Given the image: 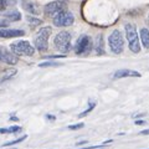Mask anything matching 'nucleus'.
Here are the masks:
<instances>
[{"label":"nucleus","instance_id":"f257e3e1","mask_svg":"<svg viewBox=\"0 0 149 149\" xmlns=\"http://www.w3.org/2000/svg\"><path fill=\"white\" fill-rule=\"evenodd\" d=\"M124 29H125V36H127V40H128L129 50L134 54L141 52V44H139V39H138L136 26H134L133 24H125Z\"/></svg>","mask_w":149,"mask_h":149},{"label":"nucleus","instance_id":"f03ea898","mask_svg":"<svg viewBox=\"0 0 149 149\" xmlns=\"http://www.w3.org/2000/svg\"><path fill=\"white\" fill-rule=\"evenodd\" d=\"M51 31H52V29L50 26H45L42 29H40L35 36V47L41 52L46 51L49 47V37L51 35Z\"/></svg>","mask_w":149,"mask_h":149},{"label":"nucleus","instance_id":"7ed1b4c3","mask_svg":"<svg viewBox=\"0 0 149 149\" xmlns=\"http://www.w3.org/2000/svg\"><path fill=\"white\" fill-rule=\"evenodd\" d=\"M11 52L15 54L16 56H32L35 54V47L32 46L29 41L21 40V41H16L10 45Z\"/></svg>","mask_w":149,"mask_h":149},{"label":"nucleus","instance_id":"20e7f679","mask_svg":"<svg viewBox=\"0 0 149 149\" xmlns=\"http://www.w3.org/2000/svg\"><path fill=\"white\" fill-rule=\"evenodd\" d=\"M108 45H109V49L113 54L118 55L123 51L124 49V39H123V35L119 30H114L112 34L109 35V39H108Z\"/></svg>","mask_w":149,"mask_h":149},{"label":"nucleus","instance_id":"39448f33","mask_svg":"<svg viewBox=\"0 0 149 149\" xmlns=\"http://www.w3.org/2000/svg\"><path fill=\"white\" fill-rule=\"evenodd\" d=\"M55 47L61 52H68L71 49V34L68 31H61L55 36Z\"/></svg>","mask_w":149,"mask_h":149},{"label":"nucleus","instance_id":"423d86ee","mask_svg":"<svg viewBox=\"0 0 149 149\" xmlns=\"http://www.w3.org/2000/svg\"><path fill=\"white\" fill-rule=\"evenodd\" d=\"M74 21V17L72 15V13L67 11L66 9L65 10H61L60 13H57L54 16V25L57 27H66L72 25Z\"/></svg>","mask_w":149,"mask_h":149},{"label":"nucleus","instance_id":"0eeeda50","mask_svg":"<svg viewBox=\"0 0 149 149\" xmlns=\"http://www.w3.org/2000/svg\"><path fill=\"white\" fill-rule=\"evenodd\" d=\"M91 49H92L91 37L87 36V35H82L76 42V46H74V52H76L77 55H82V54L90 52Z\"/></svg>","mask_w":149,"mask_h":149},{"label":"nucleus","instance_id":"6e6552de","mask_svg":"<svg viewBox=\"0 0 149 149\" xmlns=\"http://www.w3.org/2000/svg\"><path fill=\"white\" fill-rule=\"evenodd\" d=\"M66 9V3L61 1V0H57V1H52L49 3L47 5H45L44 8V13L47 16H55L57 13H60L61 10Z\"/></svg>","mask_w":149,"mask_h":149},{"label":"nucleus","instance_id":"1a4fd4ad","mask_svg":"<svg viewBox=\"0 0 149 149\" xmlns=\"http://www.w3.org/2000/svg\"><path fill=\"white\" fill-rule=\"evenodd\" d=\"M25 32L22 30L19 29H4V27H0V37L3 39H11V37H20L24 36Z\"/></svg>","mask_w":149,"mask_h":149},{"label":"nucleus","instance_id":"9d476101","mask_svg":"<svg viewBox=\"0 0 149 149\" xmlns=\"http://www.w3.org/2000/svg\"><path fill=\"white\" fill-rule=\"evenodd\" d=\"M0 52H1V61L3 62L9 63V65H15V63H17L19 58H17V56L15 54L9 52V51H6L5 49L0 50Z\"/></svg>","mask_w":149,"mask_h":149},{"label":"nucleus","instance_id":"9b49d317","mask_svg":"<svg viewBox=\"0 0 149 149\" xmlns=\"http://www.w3.org/2000/svg\"><path fill=\"white\" fill-rule=\"evenodd\" d=\"M123 77H141V73L137 71H133V70H118L113 74V78H116V80L123 78Z\"/></svg>","mask_w":149,"mask_h":149},{"label":"nucleus","instance_id":"f8f14e48","mask_svg":"<svg viewBox=\"0 0 149 149\" xmlns=\"http://www.w3.org/2000/svg\"><path fill=\"white\" fill-rule=\"evenodd\" d=\"M141 40H142V44L144 47L149 50V30L146 29V27L141 30Z\"/></svg>","mask_w":149,"mask_h":149},{"label":"nucleus","instance_id":"ddd939ff","mask_svg":"<svg viewBox=\"0 0 149 149\" xmlns=\"http://www.w3.org/2000/svg\"><path fill=\"white\" fill-rule=\"evenodd\" d=\"M96 52L98 55L104 54V49H103V36L98 35L97 37V42H96Z\"/></svg>","mask_w":149,"mask_h":149},{"label":"nucleus","instance_id":"4468645a","mask_svg":"<svg viewBox=\"0 0 149 149\" xmlns=\"http://www.w3.org/2000/svg\"><path fill=\"white\" fill-rule=\"evenodd\" d=\"M16 72H17V71H16L15 68L6 70V71L3 73V76H1V80H0V82H5V81H8V80H10V78H11L13 76H15Z\"/></svg>","mask_w":149,"mask_h":149},{"label":"nucleus","instance_id":"2eb2a0df","mask_svg":"<svg viewBox=\"0 0 149 149\" xmlns=\"http://www.w3.org/2000/svg\"><path fill=\"white\" fill-rule=\"evenodd\" d=\"M21 128L19 125H13V127H9V128H0V133H4V134H10V133H17Z\"/></svg>","mask_w":149,"mask_h":149},{"label":"nucleus","instance_id":"dca6fc26","mask_svg":"<svg viewBox=\"0 0 149 149\" xmlns=\"http://www.w3.org/2000/svg\"><path fill=\"white\" fill-rule=\"evenodd\" d=\"M5 16L9 19V20H13V21H19L21 19V15L19 11H10V13H6Z\"/></svg>","mask_w":149,"mask_h":149},{"label":"nucleus","instance_id":"f3484780","mask_svg":"<svg viewBox=\"0 0 149 149\" xmlns=\"http://www.w3.org/2000/svg\"><path fill=\"white\" fill-rule=\"evenodd\" d=\"M24 8H25L29 13H32V14H39V9H37V8L35 6V4H32V3L24 4Z\"/></svg>","mask_w":149,"mask_h":149},{"label":"nucleus","instance_id":"a211bd4d","mask_svg":"<svg viewBox=\"0 0 149 149\" xmlns=\"http://www.w3.org/2000/svg\"><path fill=\"white\" fill-rule=\"evenodd\" d=\"M27 138V136H22L21 138H17L15 139V141H11V142H6V143H4L3 146L4 147H9V146H14V144H17V143H21L22 141H25V139Z\"/></svg>","mask_w":149,"mask_h":149},{"label":"nucleus","instance_id":"6ab92c4d","mask_svg":"<svg viewBox=\"0 0 149 149\" xmlns=\"http://www.w3.org/2000/svg\"><path fill=\"white\" fill-rule=\"evenodd\" d=\"M95 107H96V103H95V102H92V103H91L90 106H88V108H87L85 112H82V113H80V114H78V117H85V116L90 113V112H91L93 108H95Z\"/></svg>","mask_w":149,"mask_h":149},{"label":"nucleus","instance_id":"aec40b11","mask_svg":"<svg viewBox=\"0 0 149 149\" xmlns=\"http://www.w3.org/2000/svg\"><path fill=\"white\" fill-rule=\"evenodd\" d=\"M27 21H29L32 26H36V25L41 24V20H39V19H35V17H31V16H27Z\"/></svg>","mask_w":149,"mask_h":149},{"label":"nucleus","instance_id":"412c9836","mask_svg":"<svg viewBox=\"0 0 149 149\" xmlns=\"http://www.w3.org/2000/svg\"><path fill=\"white\" fill-rule=\"evenodd\" d=\"M40 67H51V66H60V63L57 62H42L39 65Z\"/></svg>","mask_w":149,"mask_h":149},{"label":"nucleus","instance_id":"4be33fe9","mask_svg":"<svg viewBox=\"0 0 149 149\" xmlns=\"http://www.w3.org/2000/svg\"><path fill=\"white\" fill-rule=\"evenodd\" d=\"M83 123H77V124H72V125H68V129L71 130H76V129H80V128H83Z\"/></svg>","mask_w":149,"mask_h":149},{"label":"nucleus","instance_id":"5701e85b","mask_svg":"<svg viewBox=\"0 0 149 149\" xmlns=\"http://www.w3.org/2000/svg\"><path fill=\"white\" fill-rule=\"evenodd\" d=\"M65 57V55H50V56H46L45 58H62Z\"/></svg>","mask_w":149,"mask_h":149},{"label":"nucleus","instance_id":"b1692460","mask_svg":"<svg viewBox=\"0 0 149 149\" xmlns=\"http://www.w3.org/2000/svg\"><path fill=\"white\" fill-rule=\"evenodd\" d=\"M6 8V0H0V10H5Z\"/></svg>","mask_w":149,"mask_h":149},{"label":"nucleus","instance_id":"393cba45","mask_svg":"<svg viewBox=\"0 0 149 149\" xmlns=\"http://www.w3.org/2000/svg\"><path fill=\"white\" fill-rule=\"evenodd\" d=\"M9 25L8 21H0V27H6Z\"/></svg>","mask_w":149,"mask_h":149},{"label":"nucleus","instance_id":"a878e982","mask_svg":"<svg viewBox=\"0 0 149 149\" xmlns=\"http://www.w3.org/2000/svg\"><path fill=\"white\" fill-rule=\"evenodd\" d=\"M134 123H136L137 125H142V124H146V120H139V119H137Z\"/></svg>","mask_w":149,"mask_h":149},{"label":"nucleus","instance_id":"bb28decb","mask_svg":"<svg viewBox=\"0 0 149 149\" xmlns=\"http://www.w3.org/2000/svg\"><path fill=\"white\" fill-rule=\"evenodd\" d=\"M46 118L50 119V120H55V119H56L55 116H51V114H47V116H46Z\"/></svg>","mask_w":149,"mask_h":149},{"label":"nucleus","instance_id":"cd10ccee","mask_svg":"<svg viewBox=\"0 0 149 149\" xmlns=\"http://www.w3.org/2000/svg\"><path fill=\"white\" fill-rule=\"evenodd\" d=\"M139 134H142V136H146V134H149V129H147V130H142Z\"/></svg>","mask_w":149,"mask_h":149},{"label":"nucleus","instance_id":"c85d7f7f","mask_svg":"<svg viewBox=\"0 0 149 149\" xmlns=\"http://www.w3.org/2000/svg\"><path fill=\"white\" fill-rule=\"evenodd\" d=\"M85 143H87V142H86V141H83V142H78V143H77V146H80V144H85Z\"/></svg>","mask_w":149,"mask_h":149},{"label":"nucleus","instance_id":"c756f323","mask_svg":"<svg viewBox=\"0 0 149 149\" xmlns=\"http://www.w3.org/2000/svg\"><path fill=\"white\" fill-rule=\"evenodd\" d=\"M10 120H19V119H17L16 117H11V118H10Z\"/></svg>","mask_w":149,"mask_h":149},{"label":"nucleus","instance_id":"7c9ffc66","mask_svg":"<svg viewBox=\"0 0 149 149\" xmlns=\"http://www.w3.org/2000/svg\"><path fill=\"white\" fill-rule=\"evenodd\" d=\"M0 61H1V52H0Z\"/></svg>","mask_w":149,"mask_h":149}]
</instances>
